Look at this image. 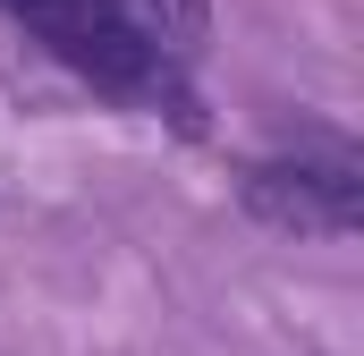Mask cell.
<instances>
[{
	"instance_id": "cell-1",
	"label": "cell",
	"mask_w": 364,
	"mask_h": 356,
	"mask_svg": "<svg viewBox=\"0 0 364 356\" xmlns=\"http://www.w3.org/2000/svg\"><path fill=\"white\" fill-rule=\"evenodd\" d=\"M17 26H34L77 77H93L102 93H170V60L161 51H144L136 34H127V17L110 9V0H0Z\"/></svg>"
},
{
	"instance_id": "cell-2",
	"label": "cell",
	"mask_w": 364,
	"mask_h": 356,
	"mask_svg": "<svg viewBox=\"0 0 364 356\" xmlns=\"http://www.w3.org/2000/svg\"><path fill=\"white\" fill-rule=\"evenodd\" d=\"M246 212L296 229V238H356L364 221V178L348 153H288V162H255L246 170Z\"/></svg>"
},
{
	"instance_id": "cell-3",
	"label": "cell",
	"mask_w": 364,
	"mask_h": 356,
	"mask_svg": "<svg viewBox=\"0 0 364 356\" xmlns=\"http://www.w3.org/2000/svg\"><path fill=\"white\" fill-rule=\"evenodd\" d=\"M110 9H119L127 34H136L144 51H161V60H170V51H195V43H203V17H212L203 0H110Z\"/></svg>"
}]
</instances>
